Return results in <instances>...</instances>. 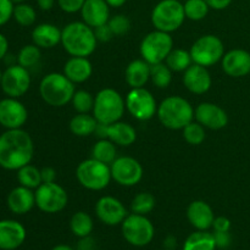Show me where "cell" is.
I'll list each match as a JSON object with an SVG mask.
<instances>
[{"instance_id": "8d00e7d4", "label": "cell", "mask_w": 250, "mask_h": 250, "mask_svg": "<svg viewBox=\"0 0 250 250\" xmlns=\"http://www.w3.org/2000/svg\"><path fill=\"white\" fill-rule=\"evenodd\" d=\"M186 19L190 21H202L209 14V5L204 0H186L185 4Z\"/></svg>"}, {"instance_id": "4dcf8cb0", "label": "cell", "mask_w": 250, "mask_h": 250, "mask_svg": "<svg viewBox=\"0 0 250 250\" xmlns=\"http://www.w3.org/2000/svg\"><path fill=\"white\" fill-rule=\"evenodd\" d=\"M165 63L172 70V72H185L193 63L189 50L181 48H173L166 58Z\"/></svg>"}, {"instance_id": "680465c9", "label": "cell", "mask_w": 250, "mask_h": 250, "mask_svg": "<svg viewBox=\"0 0 250 250\" xmlns=\"http://www.w3.org/2000/svg\"><path fill=\"white\" fill-rule=\"evenodd\" d=\"M185 1H186V0H185Z\"/></svg>"}, {"instance_id": "44dd1931", "label": "cell", "mask_w": 250, "mask_h": 250, "mask_svg": "<svg viewBox=\"0 0 250 250\" xmlns=\"http://www.w3.org/2000/svg\"><path fill=\"white\" fill-rule=\"evenodd\" d=\"M80 12L82 21L92 28L107 23L110 20V6L105 0H85Z\"/></svg>"}, {"instance_id": "836d02e7", "label": "cell", "mask_w": 250, "mask_h": 250, "mask_svg": "<svg viewBox=\"0 0 250 250\" xmlns=\"http://www.w3.org/2000/svg\"><path fill=\"white\" fill-rule=\"evenodd\" d=\"M150 81L160 89L167 88L172 82V70L165 62L150 65Z\"/></svg>"}, {"instance_id": "f907efd6", "label": "cell", "mask_w": 250, "mask_h": 250, "mask_svg": "<svg viewBox=\"0 0 250 250\" xmlns=\"http://www.w3.org/2000/svg\"><path fill=\"white\" fill-rule=\"evenodd\" d=\"M37 5L42 11H49L55 5V0H37Z\"/></svg>"}, {"instance_id": "cb8c5ba5", "label": "cell", "mask_w": 250, "mask_h": 250, "mask_svg": "<svg viewBox=\"0 0 250 250\" xmlns=\"http://www.w3.org/2000/svg\"><path fill=\"white\" fill-rule=\"evenodd\" d=\"M62 73L75 84L84 83L89 80L93 73L92 62L88 60V58L71 56L63 65Z\"/></svg>"}, {"instance_id": "d6986e66", "label": "cell", "mask_w": 250, "mask_h": 250, "mask_svg": "<svg viewBox=\"0 0 250 250\" xmlns=\"http://www.w3.org/2000/svg\"><path fill=\"white\" fill-rule=\"evenodd\" d=\"M183 84L193 94H205L211 88L212 78L208 67L192 63L183 72Z\"/></svg>"}, {"instance_id": "484cf974", "label": "cell", "mask_w": 250, "mask_h": 250, "mask_svg": "<svg viewBox=\"0 0 250 250\" xmlns=\"http://www.w3.org/2000/svg\"><path fill=\"white\" fill-rule=\"evenodd\" d=\"M125 78L131 88H143L150 80V65L143 59L131 61L126 67Z\"/></svg>"}, {"instance_id": "ac0fdd59", "label": "cell", "mask_w": 250, "mask_h": 250, "mask_svg": "<svg viewBox=\"0 0 250 250\" xmlns=\"http://www.w3.org/2000/svg\"><path fill=\"white\" fill-rule=\"evenodd\" d=\"M221 66L229 77H244L250 73V53L244 49H232L225 53Z\"/></svg>"}, {"instance_id": "30bf717a", "label": "cell", "mask_w": 250, "mask_h": 250, "mask_svg": "<svg viewBox=\"0 0 250 250\" xmlns=\"http://www.w3.org/2000/svg\"><path fill=\"white\" fill-rule=\"evenodd\" d=\"M122 236L131 246L146 247L153 241L155 229L146 215L133 214L126 217L121 224Z\"/></svg>"}, {"instance_id": "1f68e13d", "label": "cell", "mask_w": 250, "mask_h": 250, "mask_svg": "<svg viewBox=\"0 0 250 250\" xmlns=\"http://www.w3.org/2000/svg\"><path fill=\"white\" fill-rule=\"evenodd\" d=\"M70 229L78 238L88 237L93 231V220L87 212L77 211L70 220Z\"/></svg>"}, {"instance_id": "d590c367", "label": "cell", "mask_w": 250, "mask_h": 250, "mask_svg": "<svg viewBox=\"0 0 250 250\" xmlns=\"http://www.w3.org/2000/svg\"><path fill=\"white\" fill-rule=\"evenodd\" d=\"M41 48L36 44H27L23 48L20 49L19 54L16 56V61L19 65L23 66L24 68H32L39 62L41 60Z\"/></svg>"}, {"instance_id": "603a6c76", "label": "cell", "mask_w": 250, "mask_h": 250, "mask_svg": "<svg viewBox=\"0 0 250 250\" xmlns=\"http://www.w3.org/2000/svg\"><path fill=\"white\" fill-rule=\"evenodd\" d=\"M7 208L15 215H24L31 211L36 205V195L31 188L19 186L11 189L7 195Z\"/></svg>"}, {"instance_id": "9c48e42d", "label": "cell", "mask_w": 250, "mask_h": 250, "mask_svg": "<svg viewBox=\"0 0 250 250\" xmlns=\"http://www.w3.org/2000/svg\"><path fill=\"white\" fill-rule=\"evenodd\" d=\"M190 56L193 63L210 67L222 60L225 55L224 42L214 34L199 37L190 46Z\"/></svg>"}, {"instance_id": "e575fe53", "label": "cell", "mask_w": 250, "mask_h": 250, "mask_svg": "<svg viewBox=\"0 0 250 250\" xmlns=\"http://www.w3.org/2000/svg\"><path fill=\"white\" fill-rule=\"evenodd\" d=\"M156 199L151 193L141 192L133 198L131 203V210L133 214L148 215L155 209Z\"/></svg>"}, {"instance_id": "d4e9b609", "label": "cell", "mask_w": 250, "mask_h": 250, "mask_svg": "<svg viewBox=\"0 0 250 250\" xmlns=\"http://www.w3.org/2000/svg\"><path fill=\"white\" fill-rule=\"evenodd\" d=\"M32 41L41 49H51L61 44V29L53 23H41L32 31Z\"/></svg>"}, {"instance_id": "277c9868", "label": "cell", "mask_w": 250, "mask_h": 250, "mask_svg": "<svg viewBox=\"0 0 250 250\" xmlns=\"http://www.w3.org/2000/svg\"><path fill=\"white\" fill-rule=\"evenodd\" d=\"M75 92V83L60 72L48 73L39 83V94L42 99L53 107H62L67 105L72 100Z\"/></svg>"}, {"instance_id": "ffe728a7", "label": "cell", "mask_w": 250, "mask_h": 250, "mask_svg": "<svg viewBox=\"0 0 250 250\" xmlns=\"http://www.w3.org/2000/svg\"><path fill=\"white\" fill-rule=\"evenodd\" d=\"M26 229L16 220L0 221V249L15 250L26 241Z\"/></svg>"}, {"instance_id": "db71d44e", "label": "cell", "mask_w": 250, "mask_h": 250, "mask_svg": "<svg viewBox=\"0 0 250 250\" xmlns=\"http://www.w3.org/2000/svg\"><path fill=\"white\" fill-rule=\"evenodd\" d=\"M14 4H20V2H24V0H11Z\"/></svg>"}, {"instance_id": "ab89813d", "label": "cell", "mask_w": 250, "mask_h": 250, "mask_svg": "<svg viewBox=\"0 0 250 250\" xmlns=\"http://www.w3.org/2000/svg\"><path fill=\"white\" fill-rule=\"evenodd\" d=\"M182 134L185 141L190 146H199L205 141V137H207L205 127L197 121H192L190 124H188L182 129Z\"/></svg>"}, {"instance_id": "2e32d148", "label": "cell", "mask_w": 250, "mask_h": 250, "mask_svg": "<svg viewBox=\"0 0 250 250\" xmlns=\"http://www.w3.org/2000/svg\"><path fill=\"white\" fill-rule=\"evenodd\" d=\"M95 214L103 224L107 226L121 225L128 216L126 207L121 200L111 195H104L95 204Z\"/></svg>"}, {"instance_id": "5bb4252c", "label": "cell", "mask_w": 250, "mask_h": 250, "mask_svg": "<svg viewBox=\"0 0 250 250\" xmlns=\"http://www.w3.org/2000/svg\"><path fill=\"white\" fill-rule=\"evenodd\" d=\"M111 178L122 187H133L143 178L141 163L132 156H117L110 165Z\"/></svg>"}, {"instance_id": "7a4b0ae2", "label": "cell", "mask_w": 250, "mask_h": 250, "mask_svg": "<svg viewBox=\"0 0 250 250\" xmlns=\"http://www.w3.org/2000/svg\"><path fill=\"white\" fill-rule=\"evenodd\" d=\"M94 28L83 21H75L61 29V45L71 56L88 58L97 49Z\"/></svg>"}, {"instance_id": "7bdbcfd3", "label": "cell", "mask_w": 250, "mask_h": 250, "mask_svg": "<svg viewBox=\"0 0 250 250\" xmlns=\"http://www.w3.org/2000/svg\"><path fill=\"white\" fill-rule=\"evenodd\" d=\"M85 0H58V5L63 12L67 14H76L81 11Z\"/></svg>"}, {"instance_id": "4316f807", "label": "cell", "mask_w": 250, "mask_h": 250, "mask_svg": "<svg viewBox=\"0 0 250 250\" xmlns=\"http://www.w3.org/2000/svg\"><path fill=\"white\" fill-rule=\"evenodd\" d=\"M106 138L114 142L116 146H129L136 142L137 132L132 125L127 122H122L121 120L107 125L106 127Z\"/></svg>"}, {"instance_id": "3957f363", "label": "cell", "mask_w": 250, "mask_h": 250, "mask_svg": "<svg viewBox=\"0 0 250 250\" xmlns=\"http://www.w3.org/2000/svg\"><path fill=\"white\" fill-rule=\"evenodd\" d=\"M156 116L164 127L178 131L194 121V107L186 98L171 95L158 105Z\"/></svg>"}, {"instance_id": "6da1fadb", "label": "cell", "mask_w": 250, "mask_h": 250, "mask_svg": "<svg viewBox=\"0 0 250 250\" xmlns=\"http://www.w3.org/2000/svg\"><path fill=\"white\" fill-rule=\"evenodd\" d=\"M34 155L33 139L22 128L6 129L0 134V167L17 171L31 164Z\"/></svg>"}, {"instance_id": "816d5d0a", "label": "cell", "mask_w": 250, "mask_h": 250, "mask_svg": "<svg viewBox=\"0 0 250 250\" xmlns=\"http://www.w3.org/2000/svg\"><path fill=\"white\" fill-rule=\"evenodd\" d=\"M110 7H121L126 4L127 0H105Z\"/></svg>"}, {"instance_id": "5b68a950", "label": "cell", "mask_w": 250, "mask_h": 250, "mask_svg": "<svg viewBox=\"0 0 250 250\" xmlns=\"http://www.w3.org/2000/svg\"><path fill=\"white\" fill-rule=\"evenodd\" d=\"M125 111V98L114 88H104L94 97V106L92 112L99 124L111 125L120 121Z\"/></svg>"}, {"instance_id": "6f0895ef", "label": "cell", "mask_w": 250, "mask_h": 250, "mask_svg": "<svg viewBox=\"0 0 250 250\" xmlns=\"http://www.w3.org/2000/svg\"><path fill=\"white\" fill-rule=\"evenodd\" d=\"M249 2H250V0H249Z\"/></svg>"}, {"instance_id": "f546056e", "label": "cell", "mask_w": 250, "mask_h": 250, "mask_svg": "<svg viewBox=\"0 0 250 250\" xmlns=\"http://www.w3.org/2000/svg\"><path fill=\"white\" fill-rule=\"evenodd\" d=\"M92 158L107 165H111L117 158L116 144L107 138L99 139L92 148Z\"/></svg>"}, {"instance_id": "681fc988", "label": "cell", "mask_w": 250, "mask_h": 250, "mask_svg": "<svg viewBox=\"0 0 250 250\" xmlns=\"http://www.w3.org/2000/svg\"><path fill=\"white\" fill-rule=\"evenodd\" d=\"M9 51V41L2 33H0V61L4 60Z\"/></svg>"}, {"instance_id": "9a60e30c", "label": "cell", "mask_w": 250, "mask_h": 250, "mask_svg": "<svg viewBox=\"0 0 250 250\" xmlns=\"http://www.w3.org/2000/svg\"><path fill=\"white\" fill-rule=\"evenodd\" d=\"M28 120V110L17 98L0 100V126L5 129L22 128Z\"/></svg>"}, {"instance_id": "8992f818", "label": "cell", "mask_w": 250, "mask_h": 250, "mask_svg": "<svg viewBox=\"0 0 250 250\" xmlns=\"http://www.w3.org/2000/svg\"><path fill=\"white\" fill-rule=\"evenodd\" d=\"M150 20L155 29L172 33L185 22V7L180 0H161L154 6Z\"/></svg>"}, {"instance_id": "f1b7e54d", "label": "cell", "mask_w": 250, "mask_h": 250, "mask_svg": "<svg viewBox=\"0 0 250 250\" xmlns=\"http://www.w3.org/2000/svg\"><path fill=\"white\" fill-rule=\"evenodd\" d=\"M214 233L208 231H197L189 234L183 244V250H216Z\"/></svg>"}, {"instance_id": "f5cc1de1", "label": "cell", "mask_w": 250, "mask_h": 250, "mask_svg": "<svg viewBox=\"0 0 250 250\" xmlns=\"http://www.w3.org/2000/svg\"><path fill=\"white\" fill-rule=\"evenodd\" d=\"M51 250H73L70 246H66V244H59V246L54 247Z\"/></svg>"}, {"instance_id": "ba28073f", "label": "cell", "mask_w": 250, "mask_h": 250, "mask_svg": "<svg viewBox=\"0 0 250 250\" xmlns=\"http://www.w3.org/2000/svg\"><path fill=\"white\" fill-rule=\"evenodd\" d=\"M173 49V39L171 33L163 31L150 32L141 42L139 53L143 60L149 65L165 62L166 58Z\"/></svg>"}, {"instance_id": "7402d4cb", "label": "cell", "mask_w": 250, "mask_h": 250, "mask_svg": "<svg viewBox=\"0 0 250 250\" xmlns=\"http://www.w3.org/2000/svg\"><path fill=\"white\" fill-rule=\"evenodd\" d=\"M187 219L197 231H208L212 227L215 215L208 203L204 200H194L187 208Z\"/></svg>"}, {"instance_id": "4fadbf2b", "label": "cell", "mask_w": 250, "mask_h": 250, "mask_svg": "<svg viewBox=\"0 0 250 250\" xmlns=\"http://www.w3.org/2000/svg\"><path fill=\"white\" fill-rule=\"evenodd\" d=\"M31 73L28 68L15 63L7 66L6 70L2 72L0 87L4 94L10 98H21L28 92L31 87Z\"/></svg>"}, {"instance_id": "9f6ffc18", "label": "cell", "mask_w": 250, "mask_h": 250, "mask_svg": "<svg viewBox=\"0 0 250 250\" xmlns=\"http://www.w3.org/2000/svg\"><path fill=\"white\" fill-rule=\"evenodd\" d=\"M166 250H172V249H166Z\"/></svg>"}, {"instance_id": "74e56055", "label": "cell", "mask_w": 250, "mask_h": 250, "mask_svg": "<svg viewBox=\"0 0 250 250\" xmlns=\"http://www.w3.org/2000/svg\"><path fill=\"white\" fill-rule=\"evenodd\" d=\"M12 17L20 26L29 27L36 22L37 12L32 5L26 4V2H20V4H15Z\"/></svg>"}, {"instance_id": "c3c4849f", "label": "cell", "mask_w": 250, "mask_h": 250, "mask_svg": "<svg viewBox=\"0 0 250 250\" xmlns=\"http://www.w3.org/2000/svg\"><path fill=\"white\" fill-rule=\"evenodd\" d=\"M210 9L214 10H225L231 5L232 0H204Z\"/></svg>"}, {"instance_id": "8fae6325", "label": "cell", "mask_w": 250, "mask_h": 250, "mask_svg": "<svg viewBox=\"0 0 250 250\" xmlns=\"http://www.w3.org/2000/svg\"><path fill=\"white\" fill-rule=\"evenodd\" d=\"M34 195L36 207L45 214H58L67 207V192L56 182L42 183L34 189Z\"/></svg>"}, {"instance_id": "b9f144b4", "label": "cell", "mask_w": 250, "mask_h": 250, "mask_svg": "<svg viewBox=\"0 0 250 250\" xmlns=\"http://www.w3.org/2000/svg\"><path fill=\"white\" fill-rule=\"evenodd\" d=\"M15 4L11 0H0V27L6 24L14 15Z\"/></svg>"}, {"instance_id": "bcb514c9", "label": "cell", "mask_w": 250, "mask_h": 250, "mask_svg": "<svg viewBox=\"0 0 250 250\" xmlns=\"http://www.w3.org/2000/svg\"><path fill=\"white\" fill-rule=\"evenodd\" d=\"M212 229H214L215 232H229V229H231V221L225 216L215 217Z\"/></svg>"}, {"instance_id": "f6af8a7d", "label": "cell", "mask_w": 250, "mask_h": 250, "mask_svg": "<svg viewBox=\"0 0 250 250\" xmlns=\"http://www.w3.org/2000/svg\"><path fill=\"white\" fill-rule=\"evenodd\" d=\"M214 238L217 248L225 249L231 244V234H229V232H214Z\"/></svg>"}, {"instance_id": "d6a6232c", "label": "cell", "mask_w": 250, "mask_h": 250, "mask_svg": "<svg viewBox=\"0 0 250 250\" xmlns=\"http://www.w3.org/2000/svg\"><path fill=\"white\" fill-rule=\"evenodd\" d=\"M17 181L20 186L31 188V189H37L42 185V175L41 170L36 167L32 164L24 165L20 170H17Z\"/></svg>"}, {"instance_id": "52a82bcc", "label": "cell", "mask_w": 250, "mask_h": 250, "mask_svg": "<svg viewBox=\"0 0 250 250\" xmlns=\"http://www.w3.org/2000/svg\"><path fill=\"white\" fill-rule=\"evenodd\" d=\"M76 178L88 190H103L109 186L111 178L110 165L95 159H85L76 168Z\"/></svg>"}, {"instance_id": "60d3db41", "label": "cell", "mask_w": 250, "mask_h": 250, "mask_svg": "<svg viewBox=\"0 0 250 250\" xmlns=\"http://www.w3.org/2000/svg\"><path fill=\"white\" fill-rule=\"evenodd\" d=\"M107 24L111 28L115 37L125 36L131 29V21L125 15H115V16L110 17V20L107 21Z\"/></svg>"}, {"instance_id": "7c38bea8", "label": "cell", "mask_w": 250, "mask_h": 250, "mask_svg": "<svg viewBox=\"0 0 250 250\" xmlns=\"http://www.w3.org/2000/svg\"><path fill=\"white\" fill-rule=\"evenodd\" d=\"M126 110L138 121H149L158 112L155 97L146 88H131L126 95Z\"/></svg>"}, {"instance_id": "ee69618b", "label": "cell", "mask_w": 250, "mask_h": 250, "mask_svg": "<svg viewBox=\"0 0 250 250\" xmlns=\"http://www.w3.org/2000/svg\"><path fill=\"white\" fill-rule=\"evenodd\" d=\"M94 34H95V37H97V41L103 42V43L110 42L115 37L114 33H112L111 28H110L109 24L107 23L102 24V26L94 28Z\"/></svg>"}, {"instance_id": "11a10c76", "label": "cell", "mask_w": 250, "mask_h": 250, "mask_svg": "<svg viewBox=\"0 0 250 250\" xmlns=\"http://www.w3.org/2000/svg\"><path fill=\"white\" fill-rule=\"evenodd\" d=\"M1 77H2V71L0 70V83H1Z\"/></svg>"}, {"instance_id": "f35d334b", "label": "cell", "mask_w": 250, "mask_h": 250, "mask_svg": "<svg viewBox=\"0 0 250 250\" xmlns=\"http://www.w3.org/2000/svg\"><path fill=\"white\" fill-rule=\"evenodd\" d=\"M71 104L77 114H89L90 111H93V106H94V97L87 90H76Z\"/></svg>"}, {"instance_id": "e0dca14e", "label": "cell", "mask_w": 250, "mask_h": 250, "mask_svg": "<svg viewBox=\"0 0 250 250\" xmlns=\"http://www.w3.org/2000/svg\"><path fill=\"white\" fill-rule=\"evenodd\" d=\"M194 119L195 121L199 122L205 128L219 129L225 128L229 124V115L222 109L220 105L214 104V103H200L194 109Z\"/></svg>"}, {"instance_id": "83f0119b", "label": "cell", "mask_w": 250, "mask_h": 250, "mask_svg": "<svg viewBox=\"0 0 250 250\" xmlns=\"http://www.w3.org/2000/svg\"><path fill=\"white\" fill-rule=\"evenodd\" d=\"M70 131L77 137H88L94 134L97 129L98 121L93 115L89 114H77L71 119Z\"/></svg>"}, {"instance_id": "7dc6e473", "label": "cell", "mask_w": 250, "mask_h": 250, "mask_svg": "<svg viewBox=\"0 0 250 250\" xmlns=\"http://www.w3.org/2000/svg\"><path fill=\"white\" fill-rule=\"evenodd\" d=\"M41 175L43 183H51L56 181V171L53 167H43L41 170Z\"/></svg>"}]
</instances>
